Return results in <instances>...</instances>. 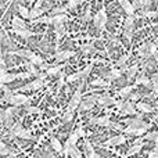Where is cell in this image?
<instances>
[{
    "instance_id": "1",
    "label": "cell",
    "mask_w": 158,
    "mask_h": 158,
    "mask_svg": "<svg viewBox=\"0 0 158 158\" xmlns=\"http://www.w3.org/2000/svg\"><path fill=\"white\" fill-rule=\"evenodd\" d=\"M2 101L3 103H8L10 106L21 107V106H28L31 103V97H28L24 93H14L11 96H3Z\"/></svg>"
},
{
    "instance_id": "2",
    "label": "cell",
    "mask_w": 158,
    "mask_h": 158,
    "mask_svg": "<svg viewBox=\"0 0 158 158\" xmlns=\"http://www.w3.org/2000/svg\"><path fill=\"white\" fill-rule=\"evenodd\" d=\"M85 82L81 81V85L78 86V89L75 90V93L72 94L71 100L68 103V107H67V111H75V110H79V106L83 100H82V89H83Z\"/></svg>"
},
{
    "instance_id": "3",
    "label": "cell",
    "mask_w": 158,
    "mask_h": 158,
    "mask_svg": "<svg viewBox=\"0 0 158 158\" xmlns=\"http://www.w3.org/2000/svg\"><path fill=\"white\" fill-rule=\"evenodd\" d=\"M44 85H47V81H43V79H39V78H36L35 81L29 82V83H28V85H25V86H22V87H19V89H17L14 93L28 92V90H31V92H36V90L42 89V87H43Z\"/></svg>"
},
{
    "instance_id": "4",
    "label": "cell",
    "mask_w": 158,
    "mask_h": 158,
    "mask_svg": "<svg viewBox=\"0 0 158 158\" xmlns=\"http://www.w3.org/2000/svg\"><path fill=\"white\" fill-rule=\"evenodd\" d=\"M133 28H135V17L133 15H128L123 21V35L126 36L129 42L132 40L133 36Z\"/></svg>"
},
{
    "instance_id": "5",
    "label": "cell",
    "mask_w": 158,
    "mask_h": 158,
    "mask_svg": "<svg viewBox=\"0 0 158 158\" xmlns=\"http://www.w3.org/2000/svg\"><path fill=\"white\" fill-rule=\"evenodd\" d=\"M117 104V100L112 97L111 94L108 93H103V94L98 96V100H97V106L100 107H111Z\"/></svg>"
},
{
    "instance_id": "6",
    "label": "cell",
    "mask_w": 158,
    "mask_h": 158,
    "mask_svg": "<svg viewBox=\"0 0 158 158\" xmlns=\"http://www.w3.org/2000/svg\"><path fill=\"white\" fill-rule=\"evenodd\" d=\"M90 125H97V126H104V128H111L112 122L110 119V115H104L100 118H90L89 121Z\"/></svg>"
},
{
    "instance_id": "7",
    "label": "cell",
    "mask_w": 158,
    "mask_h": 158,
    "mask_svg": "<svg viewBox=\"0 0 158 158\" xmlns=\"http://www.w3.org/2000/svg\"><path fill=\"white\" fill-rule=\"evenodd\" d=\"M77 54L75 52H72V50H63V52H57L54 54V60L56 63H65V61H68L69 58H72L74 56Z\"/></svg>"
},
{
    "instance_id": "8",
    "label": "cell",
    "mask_w": 158,
    "mask_h": 158,
    "mask_svg": "<svg viewBox=\"0 0 158 158\" xmlns=\"http://www.w3.org/2000/svg\"><path fill=\"white\" fill-rule=\"evenodd\" d=\"M123 143H126V135L125 133L110 137V139L104 143V146H106V147H110V146H111L112 147V146H121V144H123Z\"/></svg>"
},
{
    "instance_id": "9",
    "label": "cell",
    "mask_w": 158,
    "mask_h": 158,
    "mask_svg": "<svg viewBox=\"0 0 158 158\" xmlns=\"http://www.w3.org/2000/svg\"><path fill=\"white\" fill-rule=\"evenodd\" d=\"M13 32L15 33L17 36L22 39H29V38H33V36H38L39 33L33 32V31L28 29V28H13Z\"/></svg>"
},
{
    "instance_id": "10",
    "label": "cell",
    "mask_w": 158,
    "mask_h": 158,
    "mask_svg": "<svg viewBox=\"0 0 158 158\" xmlns=\"http://www.w3.org/2000/svg\"><path fill=\"white\" fill-rule=\"evenodd\" d=\"M121 115H137V110H136V103H133V101H131V100H128V101H125V108L121 111Z\"/></svg>"
},
{
    "instance_id": "11",
    "label": "cell",
    "mask_w": 158,
    "mask_h": 158,
    "mask_svg": "<svg viewBox=\"0 0 158 158\" xmlns=\"http://www.w3.org/2000/svg\"><path fill=\"white\" fill-rule=\"evenodd\" d=\"M118 3L121 4V7H122V10L125 11L128 15H135V13H136V8H135L133 3L129 2V0H117Z\"/></svg>"
},
{
    "instance_id": "12",
    "label": "cell",
    "mask_w": 158,
    "mask_h": 158,
    "mask_svg": "<svg viewBox=\"0 0 158 158\" xmlns=\"http://www.w3.org/2000/svg\"><path fill=\"white\" fill-rule=\"evenodd\" d=\"M54 33H56V42H57V49H58V43L60 40L63 39V36L67 33V28H65V24H58V25H54Z\"/></svg>"
},
{
    "instance_id": "13",
    "label": "cell",
    "mask_w": 158,
    "mask_h": 158,
    "mask_svg": "<svg viewBox=\"0 0 158 158\" xmlns=\"http://www.w3.org/2000/svg\"><path fill=\"white\" fill-rule=\"evenodd\" d=\"M136 110L140 111L142 114H153L154 108L147 103H143V101H137L136 103Z\"/></svg>"
},
{
    "instance_id": "14",
    "label": "cell",
    "mask_w": 158,
    "mask_h": 158,
    "mask_svg": "<svg viewBox=\"0 0 158 158\" xmlns=\"http://www.w3.org/2000/svg\"><path fill=\"white\" fill-rule=\"evenodd\" d=\"M65 21H68V14H56L52 15V25H58V24H65Z\"/></svg>"
},
{
    "instance_id": "15",
    "label": "cell",
    "mask_w": 158,
    "mask_h": 158,
    "mask_svg": "<svg viewBox=\"0 0 158 158\" xmlns=\"http://www.w3.org/2000/svg\"><path fill=\"white\" fill-rule=\"evenodd\" d=\"M64 67H65V64H57V65H52L49 69L46 71V74L49 75V77H56V75H60L61 74V69H64Z\"/></svg>"
},
{
    "instance_id": "16",
    "label": "cell",
    "mask_w": 158,
    "mask_h": 158,
    "mask_svg": "<svg viewBox=\"0 0 158 158\" xmlns=\"http://www.w3.org/2000/svg\"><path fill=\"white\" fill-rule=\"evenodd\" d=\"M50 146H52V148L56 151V153H60V154H63L64 144H61V142L57 139V137H54V136H53L52 139H50Z\"/></svg>"
},
{
    "instance_id": "17",
    "label": "cell",
    "mask_w": 158,
    "mask_h": 158,
    "mask_svg": "<svg viewBox=\"0 0 158 158\" xmlns=\"http://www.w3.org/2000/svg\"><path fill=\"white\" fill-rule=\"evenodd\" d=\"M135 85H136V86L143 85V86H146V87H153V81H151L150 78H147L146 75H140V77L135 81Z\"/></svg>"
},
{
    "instance_id": "18",
    "label": "cell",
    "mask_w": 158,
    "mask_h": 158,
    "mask_svg": "<svg viewBox=\"0 0 158 158\" xmlns=\"http://www.w3.org/2000/svg\"><path fill=\"white\" fill-rule=\"evenodd\" d=\"M10 54H15V56H19V57H22V58L31 60L35 53L31 52V50H28V49H22V50H15V52H10Z\"/></svg>"
},
{
    "instance_id": "19",
    "label": "cell",
    "mask_w": 158,
    "mask_h": 158,
    "mask_svg": "<svg viewBox=\"0 0 158 158\" xmlns=\"http://www.w3.org/2000/svg\"><path fill=\"white\" fill-rule=\"evenodd\" d=\"M49 10V8H35L33 7L32 10H31V14H29V19L31 21H33V19H36V18H39V17H42V15H44V13Z\"/></svg>"
},
{
    "instance_id": "20",
    "label": "cell",
    "mask_w": 158,
    "mask_h": 158,
    "mask_svg": "<svg viewBox=\"0 0 158 158\" xmlns=\"http://www.w3.org/2000/svg\"><path fill=\"white\" fill-rule=\"evenodd\" d=\"M136 87V85H128V86H123L122 89L118 92V96H121L122 98H125V97H129V96L132 94V92H133V89Z\"/></svg>"
},
{
    "instance_id": "21",
    "label": "cell",
    "mask_w": 158,
    "mask_h": 158,
    "mask_svg": "<svg viewBox=\"0 0 158 158\" xmlns=\"http://www.w3.org/2000/svg\"><path fill=\"white\" fill-rule=\"evenodd\" d=\"M14 137H19V139H27V140H35L36 137L32 135V132L31 131H27V129H22L21 132H18V133L14 135Z\"/></svg>"
},
{
    "instance_id": "22",
    "label": "cell",
    "mask_w": 158,
    "mask_h": 158,
    "mask_svg": "<svg viewBox=\"0 0 158 158\" xmlns=\"http://www.w3.org/2000/svg\"><path fill=\"white\" fill-rule=\"evenodd\" d=\"M13 28H28V25L21 15H14L13 17Z\"/></svg>"
},
{
    "instance_id": "23",
    "label": "cell",
    "mask_w": 158,
    "mask_h": 158,
    "mask_svg": "<svg viewBox=\"0 0 158 158\" xmlns=\"http://www.w3.org/2000/svg\"><path fill=\"white\" fill-rule=\"evenodd\" d=\"M81 50L85 56L87 54H92V53H96V49H94V43L90 42V43H86V44H82L81 46Z\"/></svg>"
},
{
    "instance_id": "24",
    "label": "cell",
    "mask_w": 158,
    "mask_h": 158,
    "mask_svg": "<svg viewBox=\"0 0 158 158\" xmlns=\"http://www.w3.org/2000/svg\"><path fill=\"white\" fill-rule=\"evenodd\" d=\"M143 147H144V143H142V144H133L128 151H126V156L131 158L132 156H135V154L140 153V151L143 150Z\"/></svg>"
},
{
    "instance_id": "25",
    "label": "cell",
    "mask_w": 158,
    "mask_h": 158,
    "mask_svg": "<svg viewBox=\"0 0 158 158\" xmlns=\"http://www.w3.org/2000/svg\"><path fill=\"white\" fill-rule=\"evenodd\" d=\"M17 79V74H6V75H0V83L2 85H7V83H11L13 81Z\"/></svg>"
},
{
    "instance_id": "26",
    "label": "cell",
    "mask_w": 158,
    "mask_h": 158,
    "mask_svg": "<svg viewBox=\"0 0 158 158\" xmlns=\"http://www.w3.org/2000/svg\"><path fill=\"white\" fill-rule=\"evenodd\" d=\"M93 67H94V61H92V63H90V64H87V65L83 69H82V79H81V81H85V82H86L87 77H89V75L92 74V71H93Z\"/></svg>"
},
{
    "instance_id": "27",
    "label": "cell",
    "mask_w": 158,
    "mask_h": 158,
    "mask_svg": "<svg viewBox=\"0 0 158 158\" xmlns=\"http://www.w3.org/2000/svg\"><path fill=\"white\" fill-rule=\"evenodd\" d=\"M32 24H46V25H52V15H42L39 18L31 21Z\"/></svg>"
},
{
    "instance_id": "28",
    "label": "cell",
    "mask_w": 158,
    "mask_h": 158,
    "mask_svg": "<svg viewBox=\"0 0 158 158\" xmlns=\"http://www.w3.org/2000/svg\"><path fill=\"white\" fill-rule=\"evenodd\" d=\"M137 71H139V64H133L132 67H129L128 72H126V75H128V81H129V82H132V79L136 77Z\"/></svg>"
},
{
    "instance_id": "29",
    "label": "cell",
    "mask_w": 158,
    "mask_h": 158,
    "mask_svg": "<svg viewBox=\"0 0 158 158\" xmlns=\"http://www.w3.org/2000/svg\"><path fill=\"white\" fill-rule=\"evenodd\" d=\"M82 79V71H78V72H74V74H71V75H68L67 77V83H74V82H78V81H81Z\"/></svg>"
},
{
    "instance_id": "30",
    "label": "cell",
    "mask_w": 158,
    "mask_h": 158,
    "mask_svg": "<svg viewBox=\"0 0 158 158\" xmlns=\"http://www.w3.org/2000/svg\"><path fill=\"white\" fill-rule=\"evenodd\" d=\"M25 67H27L28 72H29L31 75H33V77H39V74H40V72H39V69H38V68H36L35 64H32L31 61H28V63L25 64Z\"/></svg>"
},
{
    "instance_id": "31",
    "label": "cell",
    "mask_w": 158,
    "mask_h": 158,
    "mask_svg": "<svg viewBox=\"0 0 158 158\" xmlns=\"http://www.w3.org/2000/svg\"><path fill=\"white\" fill-rule=\"evenodd\" d=\"M122 75V71L118 68H111V71H110V74L107 75V78H108V81H115V79H118Z\"/></svg>"
},
{
    "instance_id": "32",
    "label": "cell",
    "mask_w": 158,
    "mask_h": 158,
    "mask_svg": "<svg viewBox=\"0 0 158 158\" xmlns=\"http://www.w3.org/2000/svg\"><path fill=\"white\" fill-rule=\"evenodd\" d=\"M94 106H97V104L90 103V101H87V100H83L81 103V106H79V111H89V110H92Z\"/></svg>"
},
{
    "instance_id": "33",
    "label": "cell",
    "mask_w": 158,
    "mask_h": 158,
    "mask_svg": "<svg viewBox=\"0 0 158 158\" xmlns=\"http://www.w3.org/2000/svg\"><path fill=\"white\" fill-rule=\"evenodd\" d=\"M69 157H71V158H83L81 150H79L77 146H71V150H69Z\"/></svg>"
},
{
    "instance_id": "34",
    "label": "cell",
    "mask_w": 158,
    "mask_h": 158,
    "mask_svg": "<svg viewBox=\"0 0 158 158\" xmlns=\"http://www.w3.org/2000/svg\"><path fill=\"white\" fill-rule=\"evenodd\" d=\"M144 140L146 142H154V140L158 137V131H151V132H147V133L144 135Z\"/></svg>"
},
{
    "instance_id": "35",
    "label": "cell",
    "mask_w": 158,
    "mask_h": 158,
    "mask_svg": "<svg viewBox=\"0 0 158 158\" xmlns=\"http://www.w3.org/2000/svg\"><path fill=\"white\" fill-rule=\"evenodd\" d=\"M18 14H19V15H21L24 19H29L31 11L28 10L27 7H24V6H18Z\"/></svg>"
},
{
    "instance_id": "36",
    "label": "cell",
    "mask_w": 158,
    "mask_h": 158,
    "mask_svg": "<svg viewBox=\"0 0 158 158\" xmlns=\"http://www.w3.org/2000/svg\"><path fill=\"white\" fill-rule=\"evenodd\" d=\"M90 85L92 86H100V87H106V86H108V82H106L103 78H97V79H94V81H92L90 82Z\"/></svg>"
},
{
    "instance_id": "37",
    "label": "cell",
    "mask_w": 158,
    "mask_h": 158,
    "mask_svg": "<svg viewBox=\"0 0 158 158\" xmlns=\"http://www.w3.org/2000/svg\"><path fill=\"white\" fill-rule=\"evenodd\" d=\"M28 61H31L32 64H35V65H38V67H40V65H43V64H44V60L40 57V56H38V54H33L32 58H31V60H28Z\"/></svg>"
},
{
    "instance_id": "38",
    "label": "cell",
    "mask_w": 158,
    "mask_h": 158,
    "mask_svg": "<svg viewBox=\"0 0 158 158\" xmlns=\"http://www.w3.org/2000/svg\"><path fill=\"white\" fill-rule=\"evenodd\" d=\"M148 49H150V43H144L139 47V56L140 57H144V56H148Z\"/></svg>"
},
{
    "instance_id": "39",
    "label": "cell",
    "mask_w": 158,
    "mask_h": 158,
    "mask_svg": "<svg viewBox=\"0 0 158 158\" xmlns=\"http://www.w3.org/2000/svg\"><path fill=\"white\" fill-rule=\"evenodd\" d=\"M74 115H75V111H65L61 119H63L64 123H65V122H71L72 118H74Z\"/></svg>"
},
{
    "instance_id": "40",
    "label": "cell",
    "mask_w": 158,
    "mask_h": 158,
    "mask_svg": "<svg viewBox=\"0 0 158 158\" xmlns=\"http://www.w3.org/2000/svg\"><path fill=\"white\" fill-rule=\"evenodd\" d=\"M79 139H81V137H79V135L77 133V132H72V133L69 135V137H68V142L71 143L72 146H77V143H78Z\"/></svg>"
},
{
    "instance_id": "41",
    "label": "cell",
    "mask_w": 158,
    "mask_h": 158,
    "mask_svg": "<svg viewBox=\"0 0 158 158\" xmlns=\"http://www.w3.org/2000/svg\"><path fill=\"white\" fill-rule=\"evenodd\" d=\"M67 6H60V7H56V8H53L52 10V15H56V14H64V13H67Z\"/></svg>"
},
{
    "instance_id": "42",
    "label": "cell",
    "mask_w": 158,
    "mask_h": 158,
    "mask_svg": "<svg viewBox=\"0 0 158 158\" xmlns=\"http://www.w3.org/2000/svg\"><path fill=\"white\" fill-rule=\"evenodd\" d=\"M0 154H2V156H4V157L6 156H11V151L7 148V146H6L4 142L0 143Z\"/></svg>"
},
{
    "instance_id": "43",
    "label": "cell",
    "mask_w": 158,
    "mask_h": 158,
    "mask_svg": "<svg viewBox=\"0 0 158 158\" xmlns=\"http://www.w3.org/2000/svg\"><path fill=\"white\" fill-rule=\"evenodd\" d=\"M27 112H28L29 115H32V114H42V110L39 108V107L31 106V107H28V108H27Z\"/></svg>"
},
{
    "instance_id": "44",
    "label": "cell",
    "mask_w": 158,
    "mask_h": 158,
    "mask_svg": "<svg viewBox=\"0 0 158 158\" xmlns=\"http://www.w3.org/2000/svg\"><path fill=\"white\" fill-rule=\"evenodd\" d=\"M128 58H129V54H123L122 57H119V60H118L115 64H117L118 67H123L126 64V61H128Z\"/></svg>"
},
{
    "instance_id": "45",
    "label": "cell",
    "mask_w": 158,
    "mask_h": 158,
    "mask_svg": "<svg viewBox=\"0 0 158 158\" xmlns=\"http://www.w3.org/2000/svg\"><path fill=\"white\" fill-rule=\"evenodd\" d=\"M90 14H92V6H89V7L86 8V13H85V15H83V21L85 22H87L90 18H92V15H90Z\"/></svg>"
},
{
    "instance_id": "46",
    "label": "cell",
    "mask_w": 158,
    "mask_h": 158,
    "mask_svg": "<svg viewBox=\"0 0 158 158\" xmlns=\"http://www.w3.org/2000/svg\"><path fill=\"white\" fill-rule=\"evenodd\" d=\"M77 133L79 135V137H81V139H85V137H86V133H85V131H83V126H82V123H79V126H78V129H77Z\"/></svg>"
},
{
    "instance_id": "47",
    "label": "cell",
    "mask_w": 158,
    "mask_h": 158,
    "mask_svg": "<svg viewBox=\"0 0 158 158\" xmlns=\"http://www.w3.org/2000/svg\"><path fill=\"white\" fill-rule=\"evenodd\" d=\"M65 6H67V8H68V10H74V8L78 6V2H77V0H69V2H67Z\"/></svg>"
},
{
    "instance_id": "48",
    "label": "cell",
    "mask_w": 158,
    "mask_h": 158,
    "mask_svg": "<svg viewBox=\"0 0 158 158\" xmlns=\"http://www.w3.org/2000/svg\"><path fill=\"white\" fill-rule=\"evenodd\" d=\"M143 15L144 17H148V18H154V17H158V13L157 11H143Z\"/></svg>"
},
{
    "instance_id": "49",
    "label": "cell",
    "mask_w": 158,
    "mask_h": 158,
    "mask_svg": "<svg viewBox=\"0 0 158 158\" xmlns=\"http://www.w3.org/2000/svg\"><path fill=\"white\" fill-rule=\"evenodd\" d=\"M115 108L117 110H119V111H122L123 108H125V101H122V100H119V101H117V104H115Z\"/></svg>"
},
{
    "instance_id": "50",
    "label": "cell",
    "mask_w": 158,
    "mask_h": 158,
    "mask_svg": "<svg viewBox=\"0 0 158 158\" xmlns=\"http://www.w3.org/2000/svg\"><path fill=\"white\" fill-rule=\"evenodd\" d=\"M139 98H140V94H137V93H132V94L129 96V100L133 101V103H137Z\"/></svg>"
},
{
    "instance_id": "51",
    "label": "cell",
    "mask_w": 158,
    "mask_h": 158,
    "mask_svg": "<svg viewBox=\"0 0 158 158\" xmlns=\"http://www.w3.org/2000/svg\"><path fill=\"white\" fill-rule=\"evenodd\" d=\"M133 6H135V8H136V10H139V8H142L143 7V2L142 0H133Z\"/></svg>"
},
{
    "instance_id": "52",
    "label": "cell",
    "mask_w": 158,
    "mask_h": 158,
    "mask_svg": "<svg viewBox=\"0 0 158 158\" xmlns=\"http://www.w3.org/2000/svg\"><path fill=\"white\" fill-rule=\"evenodd\" d=\"M111 129H115V131H122V132H123V129H125V128H122V125H119V123H115V122H112Z\"/></svg>"
},
{
    "instance_id": "53",
    "label": "cell",
    "mask_w": 158,
    "mask_h": 158,
    "mask_svg": "<svg viewBox=\"0 0 158 158\" xmlns=\"http://www.w3.org/2000/svg\"><path fill=\"white\" fill-rule=\"evenodd\" d=\"M147 157L148 158H158V153H156V151H147Z\"/></svg>"
},
{
    "instance_id": "54",
    "label": "cell",
    "mask_w": 158,
    "mask_h": 158,
    "mask_svg": "<svg viewBox=\"0 0 158 158\" xmlns=\"http://www.w3.org/2000/svg\"><path fill=\"white\" fill-rule=\"evenodd\" d=\"M42 6H43V0H38V2L33 4V7L35 8H42Z\"/></svg>"
},
{
    "instance_id": "55",
    "label": "cell",
    "mask_w": 158,
    "mask_h": 158,
    "mask_svg": "<svg viewBox=\"0 0 158 158\" xmlns=\"http://www.w3.org/2000/svg\"><path fill=\"white\" fill-rule=\"evenodd\" d=\"M142 2H143V7H150L153 0H142Z\"/></svg>"
},
{
    "instance_id": "56",
    "label": "cell",
    "mask_w": 158,
    "mask_h": 158,
    "mask_svg": "<svg viewBox=\"0 0 158 158\" xmlns=\"http://www.w3.org/2000/svg\"><path fill=\"white\" fill-rule=\"evenodd\" d=\"M151 81H153V82H157V81H158V72H156V74L153 75V78H151Z\"/></svg>"
},
{
    "instance_id": "57",
    "label": "cell",
    "mask_w": 158,
    "mask_h": 158,
    "mask_svg": "<svg viewBox=\"0 0 158 158\" xmlns=\"http://www.w3.org/2000/svg\"><path fill=\"white\" fill-rule=\"evenodd\" d=\"M154 147H157V148H158V137H157L156 140H154Z\"/></svg>"
},
{
    "instance_id": "58",
    "label": "cell",
    "mask_w": 158,
    "mask_h": 158,
    "mask_svg": "<svg viewBox=\"0 0 158 158\" xmlns=\"http://www.w3.org/2000/svg\"><path fill=\"white\" fill-rule=\"evenodd\" d=\"M154 58H156V63L158 64V52L156 53V56H154Z\"/></svg>"
},
{
    "instance_id": "59",
    "label": "cell",
    "mask_w": 158,
    "mask_h": 158,
    "mask_svg": "<svg viewBox=\"0 0 158 158\" xmlns=\"http://www.w3.org/2000/svg\"><path fill=\"white\" fill-rule=\"evenodd\" d=\"M13 2H14V0H7V2H4L3 4H10V3H13Z\"/></svg>"
},
{
    "instance_id": "60",
    "label": "cell",
    "mask_w": 158,
    "mask_h": 158,
    "mask_svg": "<svg viewBox=\"0 0 158 158\" xmlns=\"http://www.w3.org/2000/svg\"><path fill=\"white\" fill-rule=\"evenodd\" d=\"M94 158H103V157H101L100 154H96V156H94Z\"/></svg>"
},
{
    "instance_id": "61",
    "label": "cell",
    "mask_w": 158,
    "mask_h": 158,
    "mask_svg": "<svg viewBox=\"0 0 158 158\" xmlns=\"http://www.w3.org/2000/svg\"><path fill=\"white\" fill-rule=\"evenodd\" d=\"M8 158H14V153H11V156H8Z\"/></svg>"
},
{
    "instance_id": "62",
    "label": "cell",
    "mask_w": 158,
    "mask_h": 158,
    "mask_svg": "<svg viewBox=\"0 0 158 158\" xmlns=\"http://www.w3.org/2000/svg\"><path fill=\"white\" fill-rule=\"evenodd\" d=\"M60 2H69V0H60Z\"/></svg>"
},
{
    "instance_id": "63",
    "label": "cell",
    "mask_w": 158,
    "mask_h": 158,
    "mask_svg": "<svg viewBox=\"0 0 158 158\" xmlns=\"http://www.w3.org/2000/svg\"><path fill=\"white\" fill-rule=\"evenodd\" d=\"M53 2H60V0H53Z\"/></svg>"
},
{
    "instance_id": "64",
    "label": "cell",
    "mask_w": 158,
    "mask_h": 158,
    "mask_svg": "<svg viewBox=\"0 0 158 158\" xmlns=\"http://www.w3.org/2000/svg\"><path fill=\"white\" fill-rule=\"evenodd\" d=\"M157 119H158V118H157Z\"/></svg>"
}]
</instances>
